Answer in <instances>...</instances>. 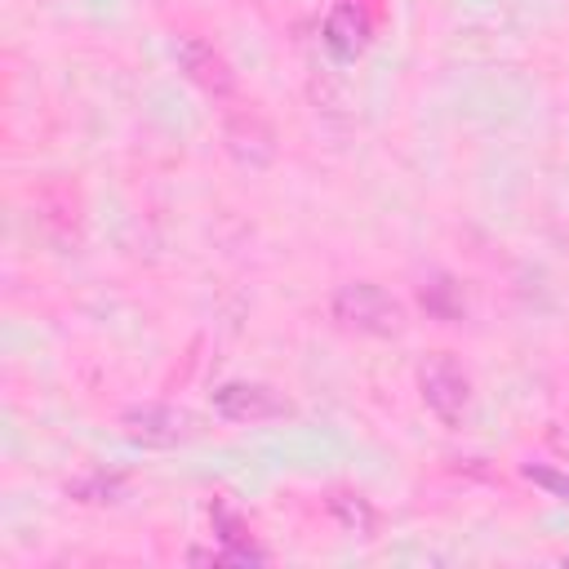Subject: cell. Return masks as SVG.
<instances>
[{"instance_id":"6da1fadb","label":"cell","mask_w":569,"mask_h":569,"mask_svg":"<svg viewBox=\"0 0 569 569\" xmlns=\"http://www.w3.org/2000/svg\"><path fill=\"white\" fill-rule=\"evenodd\" d=\"M333 316L360 333H396L405 311L391 293H382L378 284H342L333 293Z\"/></svg>"},{"instance_id":"7a4b0ae2","label":"cell","mask_w":569,"mask_h":569,"mask_svg":"<svg viewBox=\"0 0 569 569\" xmlns=\"http://www.w3.org/2000/svg\"><path fill=\"white\" fill-rule=\"evenodd\" d=\"M213 409L227 422H262V418H284L289 413V400L276 396L262 382H222L213 391Z\"/></svg>"},{"instance_id":"3957f363","label":"cell","mask_w":569,"mask_h":569,"mask_svg":"<svg viewBox=\"0 0 569 569\" xmlns=\"http://www.w3.org/2000/svg\"><path fill=\"white\" fill-rule=\"evenodd\" d=\"M418 382H422V400H427V409H431L436 418L462 422L467 400H471V387H467V378H462V369H458L453 360H431Z\"/></svg>"},{"instance_id":"277c9868","label":"cell","mask_w":569,"mask_h":569,"mask_svg":"<svg viewBox=\"0 0 569 569\" xmlns=\"http://www.w3.org/2000/svg\"><path fill=\"white\" fill-rule=\"evenodd\" d=\"M191 427H196V418L182 413V409H169V405H142V409H129L124 413V431L138 445H160L164 449V445L187 440Z\"/></svg>"},{"instance_id":"5b68a950","label":"cell","mask_w":569,"mask_h":569,"mask_svg":"<svg viewBox=\"0 0 569 569\" xmlns=\"http://www.w3.org/2000/svg\"><path fill=\"white\" fill-rule=\"evenodd\" d=\"M365 36H369V22L356 4H338L325 22V44L338 53V58H356L365 49Z\"/></svg>"},{"instance_id":"8992f818","label":"cell","mask_w":569,"mask_h":569,"mask_svg":"<svg viewBox=\"0 0 569 569\" xmlns=\"http://www.w3.org/2000/svg\"><path fill=\"white\" fill-rule=\"evenodd\" d=\"M182 62H187V67H191V76H196V80H204L209 89H213V84H218V89H227V76H222V62H218V58H213V53H209L204 44H196V40H187V44H182Z\"/></svg>"},{"instance_id":"52a82bcc","label":"cell","mask_w":569,"mask_h":569,"mask_svg":"<svg viewBox=\"0 0 569 569\" xmlns=\"http://www.w3.org/2000/svg\"><path fill=\"white\" fill-rule=\"evenodd\" d=\"M333 511L342 516V525H347L351 533H369V529H373V511H369V502H365V498L338 493V498H333Z\"/></svg>"},{"instance_id":"ba28073f","label":"cell","mask_w":569,"mask_h":569,"mask_svg":"<svg viewBox=\"0 0 569 569\" xmlns=\"http://www.w3.org/2000/svg\"><path fill=\"white\" fill-rule=\"evenodd\" d=\"M525 476H529L533 485H542V489H551V493H560V498L569 502V476H560V471H547V467H525Z\"/></svg>"}]
</instances>
